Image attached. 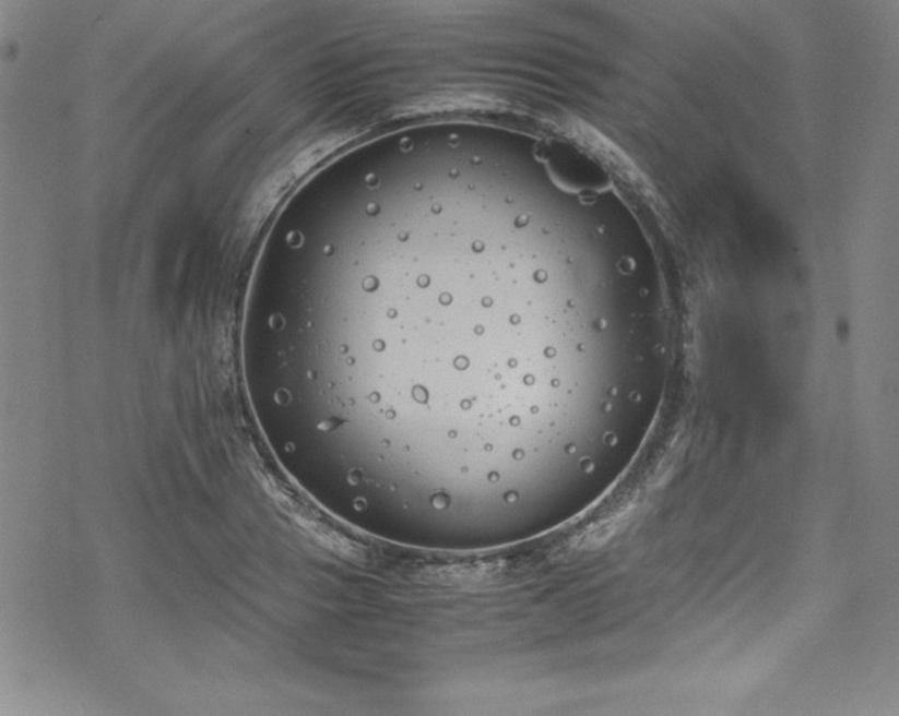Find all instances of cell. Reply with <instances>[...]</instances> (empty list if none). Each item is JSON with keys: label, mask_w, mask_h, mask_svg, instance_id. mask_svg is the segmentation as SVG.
Segmentation results:
<instances>
[{"label": "cell", "mask_w": 899, "mask_h": 716, "mask_svg": "<svg viewBox=\"0 0 899 716\" xmlns=\"http://www.w3.org/2000/svg\"><path fill=\"white\" fill-rule=\"evenodd\" d=\"M544 162L547 164L551 177L563 188L585 190L591 186V172H588V162L578 157L576 151L563 145H551L544 151Z\"/></svg>", "instance_id": "6da1fadb"}]
</instances>
